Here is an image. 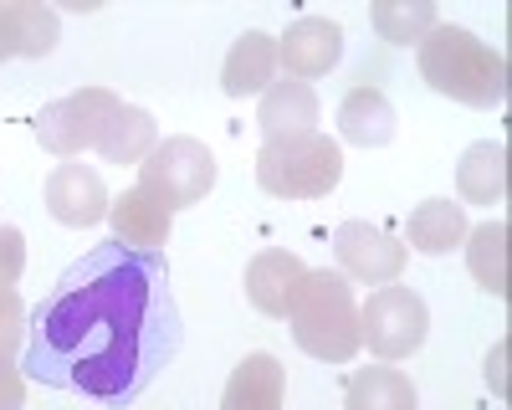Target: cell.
<instances>
[{"label":"cell","instance_id":"6da1fadb","mask_svg":"<svg viewBox=\"0 0 512 410\" xmlns=\"http://www.w3.org/2000/svg\"><path fill=\"white\" fill-rule=\"evenodd\" d=\"M175 344L180 313L169 298L164 252L103 241L72 262L36 308L21 369L52 390L128 405L149 390Z\"/></svg>","mask_w":512,"mask_h":410},{"label":"cell","instance_id":"7a4b0ae2","mask_svg":"<svg viewBox=\"0 0 512 410\" xmlns=\"http://www.w3.org/2000/svg\"><path fill=\"white\" fill-rule=\"evenodd\" d=\"M415 62H420V77L431 82L441 98H456L466 108H497L507 103V57L477 31L466 26H436L431 36L415 47Z\"/></svg>","mask_w":512,"mask_h":410},{"label":"cell","instance_id":"3957f363","mask_svg":"<svg viewBox=\"0 0 512 410\" xmlns=\"http://www.w3.org/2000/svg\"><path fill=\"white\" fill-rule=\"evenodd\" d=\"M287 323H292V339L308 359L318 364H349L364 344H359V303H354V287L344 272H303L297 293L287 303Z\"/></svg>","mask_w":512,"mask_h":410},{"label":"cell","instance_id":"277c9868","mask_svg":"<svg viewBox=\"0 0 512 410\" xmlns=\"http://www.w3.org/2000/svg\"><path fill=\"white\" fill-rule=\"evenodd\" d=\"M344 180V149L328 134L267 139L256 154V185L277 200H323Z\"/></svg>","mask_w":512,"mask_h":410},{"label":"cell","instance_id":"5b68a950","mask_svg":"<svg viewBox=\"0 0 512 410\" xmlns=\"http://www.w3.org/2000/svg\"><path fill=\"white\" fill-rule=\"evenodd\" d=\"M216 185V154H210L200 139L175 134L154 144V154L139 164V190L149 200H159L164 211H185V205H200Z\"/></svg>","mask_w":512,"mask_h":410},{"label":"cell","instance_id":"8992f818","mask_svg":"<svg viewBox=\"0 0 512 410\" xmlns=\"http://www.w3.org/2000/svg\"><path fill=\"white\" fill-rule=\"evenodd\" d=\"M425 334H431V308L415 287H374L369 303L359 308V344H369V354L384 364L410 359L425 344Z\"/></svg>","mask_w":512,"mask_h":410},{"label":"cell","instance_id":"52a82bcc","mask_svg":"<svg viewBox=\"0 0 512 410\" xmlns=\"http://www.w3.org/2000/svg\"><path fill=\"white\" fill-rule=\"evenodd\" d=\"M118 108H123V98L113 88H77V93H67V98H57L36 113V139L57 159H72L82 149H98L108 118Z\"/></svg>","mask_w":512,"mask_h":410},{"label":"cell","instance_id":"ba28073f","mask_svg":"<svg viewBox=\"0 0 512 410\" xmlns=\"http://www.w3.org/2000/svg\"><path fill=\"white\" fill-rule=\"evenodd\" d=\"M333 257H338V272H344L349 282L390 287V282H400L410 252L390 231H379L369 221H344V226L333 231Z\"/></svg>","mask_w":512,"mask_h":410},{"label":"cell","instance_id":"9c48e42d","mask_svg":"<svg viewBox=\"0 0 512 410\" xmlns=\"http://www.w3.org/2000/svg\"><path fill=\"white\" fill-rule=\"evenodd\" d=\"M338 57H344V26L328 16H303L287 26V36H277V67L292 82L328 77L338 67Z\"/></svg>","mask_w":512,"mask_h":410},{"label":"cell","instance_id":"30bf717a","mask_svg":"<svg viewBox=\"0 0 512 410\" xmlns=\"http://www.w3.org/2000/svg\"><path fill=\"white\" fill-rule=\"evenodd\" d=\"M47 211L82 231V226H98L108 216V185L103 175L93 170V164H57V170L47 175Z\"/></svg>","mask_w":512,"mask_h":410},{"label":"cell","instance_id":"8fae6325","mask_svg":"<svg viewBox=\"0 0 512 410\" xmlns=\"http://www.w3.org/2000/svg\"><path fill=\"white\" fill-rule=\"evenodd\" d=\"M303 257L287 252V246H272V252H256L246 262V298L256 313L267 318H287V303L297 293V282H303Z\"/></svg>","mask_w":512,"mask_h":410},{"label":"cell","instance_id":"7c38bea8","mask_svg":"<svg viewBox=\"0 0 512 410\" xmlns=\"http://www.w3.org/2000/svg\"><path fill=\"white\" fill-rule=\"evenodd\" d=\"M272 82H277V36L241 31L236 47L226 52V67H221L226 98H262Z\"/></svg>","mask_w":512,"mask_h":410},{"label":"cell","instance_id":"4fadbf2b","mask_svg":"<svg viewBox=\"0 0 512 410\" xmlns=\"http://www.w3.org/2000/svg\"><path fill=\"white\" fill-rule=\"evenodd\" d=\"M108 221H113V241L134 246V252H159L169 241V231H175V211H164L139 185L123 190L118 200H108Z\"/></svg>","mask_w":512,"mask_h":410},{"label":"cell","instance_id":"5bb4252c","mask_svg":"<svg viewBox=\"0 0 512 410\" xmlns=\"http://www.w3.org/2000/svg\"><path fill=\"white\" fill-rule=\"evenodd\" d=\"M256 123H262L267 139H292V134H318V93L313 82H272L256 103Z\"/></svg>","mask_w":512,"mask_h":410},{"label":"cell","instance_id":"9a60e30c","mask_svg":"<svg viewBox=\"0 0 512 410\" xmlns=\"http://www.w3.org/2000/svg\"><path fill=\"white\" fill-rule=\"evenodd\" d=\"M287 405V375L272 354H246L221 395V410H282Z\"/></svg>","mask_w":512,"mask_h":410},{"label":"cell","instance_id":"2e32d148","mask_svg":"<svg viewBox=\"0 0 512 410\" xmlns=\"http://www.w3.org/2000/svg\"><path fill=\"white\" fill-rule=\"evenodd\" d=\"M395 129H400V118H395V103L384 98L379 88H349V98L338 103V134H344L349 144H359V149H384L395 139Z\"/></svg>","mask_w":512,"mask_h":410},{"label":"cell","instance_id":"e0dca14e","mask_svg":"<svg viewBox=\"0 0 512 410\" xmlns=\"http://www.w3.org/2000/svg\"><path fill=\"white\" fill-rule=\"evenodd\" d=\"M466 205L456 200H420L410 211V246L420 257H446L466 241Z\"/></svg>","mask_w":512,"mask_h":410},{"label":"cell","instance_id":"ac0fdd59","mask_svg":"<svg viewBox=\"0 0 512 410\" xmlns=\"http://www.w3.org/2000/svg\"><path fill=\"white\" fill-rule=\"evenodd\" d=\"M456 190L466 205H497L507 195V149L497 139L472 144L456 164Z\"/></svg>","mask_w":512,"mask_h":410},{"label":"cell","instance_id":"d6986e66","mask_svg":"<svg viewBox=\"0 0 512 410\" xmlns=\"http://www.w3.org/2000/svg\"><path fill=\"white\" fill-rule=\"evenodd\" d=\"M344 410H420V395L405 369L374 364V369H354V380L344 390Z\"/></svg>","mask_w":512,"mask_h":410},{"label":"cell","instance_id":"ffe728a7","mask_svg":"<svg viewBox=\"0 0 512 410\" xmlns=\"http://www.w3.org/2000/svg\"><path fill=\"white\" fill-rule=\"evenodd\" d=\"M154 144H159L154 113L123 103V108L108 118V129H103V139H98V154H103L108 164H144V159L154 154Z\"/></svg>","mask_w":512,"mask_h":410},{"label":"cell","instance_id":"44dd1931","mask_svg":"<svg viewBox=\"0 0 512 410\" xmlns=\"http://www.w3.org/2000/svg\"><path fill=\"white\" fill-rule=\"evenodd\" d=\"M369 21H374L379 41H390V47H420V41L441 26L431 0H374Z\"/></svg>","mask_w":512,"mask_h":410},{"label":"cell","instance_id":"7402d4cb","mask_svg":"<svg viewBox=\"0 0 512 410\" xmlns=\"http://www.w3.org/2000/svg\"><path fill=\"white\" fill-rule=\"evenodd\" d=\"M466 267H472L477 287L507 298V221H482L466 231Z\"/></svg>","mask_w":512,"mask_h":410},{"label":"cell","instance_id":"603a6c76","mask_svg":"<svg viewBox=\"0 0 512 410\" xmlns=\"http://www.w3.org/2000/svg\"><path fill=\"white\" fill-rule=\"evenodd\" d=\"M11 26H16V57H47L62 41V16L36 0H11Z\"/></svg>","mask_w":512,"mask_h":410},{"label":"cell","instance_id":"cb8c5ba5","mask_svg":"<svg viewBox=\"0 0 512 410\" xmlns=\"http://www.w3.org/2000/svg\"><path fill=\"white\" fill-rule=\"evenodd\" d=\"M21 334H26V308L16 298V287H0V375H21L16 369Z\"/></svg>","mask_w":512,"mask_h":410},{"label":"cell","instance_id":"d4e9b609","mask_svg":"<svg viewBox=\"0 0 512 410\" xmlns=\"http://www.w3.org/2000/svg\"><path fill=\"white\" fill-rule=\"evenodd\" d=\"M26 272V236L16 226H0V287H16Z\"/></svg>","mask_w":512,"mask_h":410},{"label":"cell","instance_id":"484cf974","mask_svg":"<svg viewBox=\"0 0 512 410\" xmlns=\"http://www.w3.org/2000/svg\"><path fill=\"white\" fill-rule=\"evenodd\" d=\"M16 57V26H11V0H0V62Z\"/></svg>","mask_w":512,"mask_h":410},{"label":"cell","instance_id":"4316f807","mask_svg":"<svg viewBox=\"0 0 512 410\" xmlns=\"http://www.w3.org/2000/svg\"><path fill=\"white\" fill-rule=\"evenodd\" d=\"M21 400H26L21 375H0V410H21Z\"/></svg>","mask_w":512,"mask_h":410}]
</instances>
